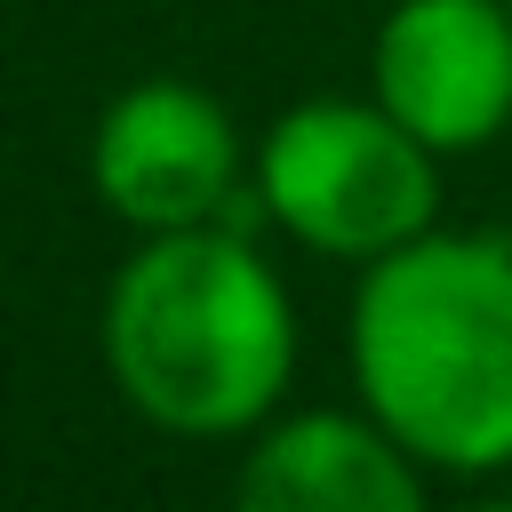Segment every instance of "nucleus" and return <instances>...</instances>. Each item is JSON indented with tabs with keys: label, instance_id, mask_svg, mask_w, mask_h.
Returning a JSON list of instances; mask_svg holds the SVG:
<instances>
[{
	"label": "nucleus",
	"instance_id": "1",
	"mask_svg": "<svg viewBox=\"0 0 512 512\" xmlns=\"http://www.w3.org/2000/svg\"><path fill=\"white\" fill-rule=\"evenodd\" d=\"M360 408L432 472L512 464V240L424 232L360 272Z\"/></svg>",
	"mask_w": 512,
	"mask_h": 512
},
{
	"label": "nucleus",
	"instance_id": "2",
	"mask_svg": "<svg viewBox=\"0 0 512 512\" xmlns=\"http://www.w3.org/2000/svg\"><path fill=\"white\" fill-rule=\"evenodd\" d=\"M104 368L160 432H256L296 376L288 288L232 224L144 232V248L104 288Z\"/></svg>",
	"mask_w": 512,
	"mask_h": 512
},
{
	"label": "nucleus",
	"instance_id": "3",
	"mask_svg": "<svg viewBox=\"0 0 512 512\" xmlns=\"http://www.w3.org/2000/svg\"><path fill=\"white\" fill-rule=\"evenodd\" d=\"M256 200L264 216L320 248V256H352L376 264L408 240L432 232L440 208V152L416 144L376 96H312L288 104L264 144H256Z\"/></svg>",
	"mask_w": 512,
	"mask_h": 512
},
{
	"label": "nucleus",
	"instance_id": "4",
	"mask_svg": "<svg viewBox=\"0 0 512 512\" xmlns=\"http://www.w3.org/2000/svg\"><path fill=\"white\" fill-rule=\"evenodd\" d=\"M96 200L136 232H192L224 224L240 184V128L192 80H136L104 104L88 144Z\"/></svg>",
	"mask_w": 512,
	"mask_h": 512
},
{
	"label": "nucleus",
	"instance_id": "5",
	"mask_svg": "<svg viewBox=\"0 0 512 512\" xmlns=\"http://www.w3.org/2000/svg\"><path fill=\"white\" fill-rule=\"evenodd\" d=\"M368 88L440 160L496 144L512 128V0H392Z\"/></svg>",
	"mask_w": 512,
	"mask_h": 512
},
{
	"label": "nucleus",
	"instance_id": "6",
	"mask_svg": "<svg viewBox=\"0 0 512 512\" xmlns=\"http://www.w3.org/2000/svg\"><path fill=\"white\" fill-rule=\"evenodd\" d=\"M232 512H432L416 456L360 408H312L272 424L232 488Z\"/></svg>",
	"mask_w": 512,
	"mask_h": 512
},
{
	"label": "nucleus",
	"instance_id": "7",
	"mask_svg": "<svg viewBox=\"0 0 512 512\" xmlns=\"http://www.w3.org/2000/svg\"><path fill=\"white\" fill-rule=\"evenodd\" d=\"M472 512H512V504H472Z\"/></svg>",
	"mask_w": 512,
	"mask_h": 512
}]
</instances>
